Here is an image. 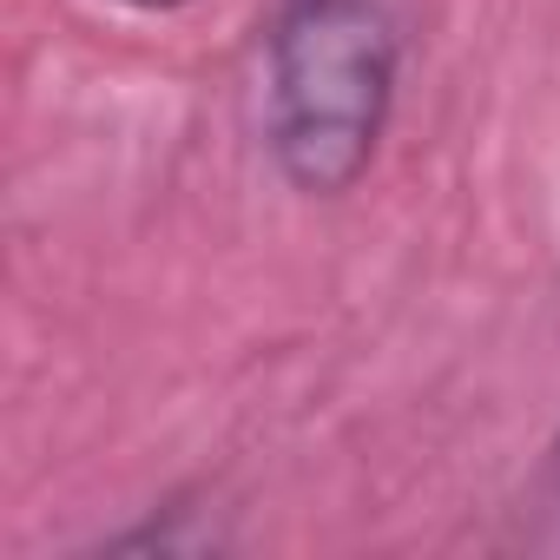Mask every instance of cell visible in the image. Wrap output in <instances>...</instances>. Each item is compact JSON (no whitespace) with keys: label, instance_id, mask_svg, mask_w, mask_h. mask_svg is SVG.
<instances>
[{"label":"cell","instance_id":"1","mask_svg":"<svg viewBox=\"0 0 560 560\" xmlns=\"http://www.w3.org/2000/svg\"><path fill=\"white\" fill-rule=\"evenodd\" d=\"M396 21L383 0H284L264 60V139L304 198H343L396 106Z\"/></svg>","mask_w":560,"mask_h":560},{"label":"cell","instance_id":"2","mask_svg":"<svg viewBox=\"0 0 560 560\" xmlns=\"http://www.w3.org/2000/svg\"><path fill=\"white\" fill-rule=\"evenodd\" d=\"M126 8H145V14H165V8H185V0H126Z\"/></svg>","mask_w":560,"mask_h":560},{"label":"cell","instance_id":"3","mask_svg":"<svg viewBox=\"0 0 560 560\" xmlns=\"http://www.w3.org/2000/svg\"><path fill=\"white\" fill-rule=\"evenodd\" d=\"M553 481H560V442H553Z\"/></svg>","mask_w":560,"mask_h":560}]
</instances>
